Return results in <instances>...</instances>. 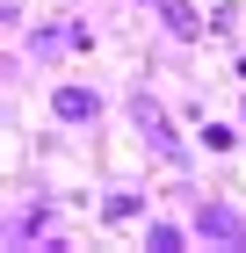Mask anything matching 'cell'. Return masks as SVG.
Here are the masks:
<instances>
[{"label": "cell", "mask_w": 246, "mask_h": 253, "mask_svg": "<svg viewBox=\"0 0 246 253\" xmlns=\"http://www.w3.org/2000/svg\"><path fill=\"white\" fill-rule=\"evenodd\" d=\"M131 116H138V130L152 137V152H159V159H181V137L167 130V116H159V101H152V94H138V101H131Z\"/></svg>", "instance_id": "6da1fadb"}, {"label": "cell", "mask_w": 246, "mask_h": 253, "mask_svg": "<svg viewBox=\"0 0 246 253\" xmlns=\"http://www.w3.org/2000/svg\"><path fill=\"white\" fill-rule=\"evenodd\" d=\"M196 232H203V239H217V246H246V224L225 210V203H203V210H196Z\"/></svg>", "instance_id": "7a4b0ae2"}, {"label": "cell", "mask_w": 246, "mask_h": 253, "mask_svg": "<svg viewBox=\"0 0 246 253\" xmlns=\"http://www.w3.org/2000/svg\"><path fill=\"white\" fill-rule=\"evenodd\" d=\"M152 15H159V22H167V29H174V37H203V15H196V7H189V0H152Z\"/></svg>", "instance_id": "3957f363"}, {"label": "cell", "mask_w": 246, "mask_h": 253, "mask_svg": "<svg viewBox=\"0 0 246 253\" xmlns=\"http://www.w3.org/2000/svg\"><path fill=\"white\" fill-rule=\"evenodd\" d=\"M51 109H58L65 123H95V109H101V101L87 94V87H58V94H51Z\"/></svg>", "instance_id": "277c9868"}, {"label": "cell", "mask_w": 246, "mask_h": 253, "mask_svg": "<svg viewBox=\"0 0 246 253\" xmlns=\"http://www.w3.org/2000/svg\"><path fill=\"white\" fill-rule=\"evenodd\" d=\"M152 253H181V232L174 224H152Z\"/></svg>", "instance_id": "5b68a950"}]
</instances>
